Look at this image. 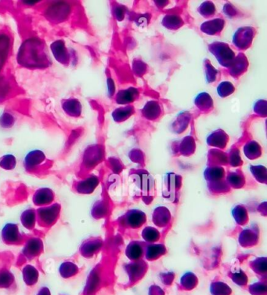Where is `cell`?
Wrapping results in <instances>:
<instances>
[{
  "label": "cell",
  "mask_w": 267,
  "mask_h": 295,
  "mask_svg": "<svg viewBox=\"0 0 267 295\" xmlns=\"http://www.w3.org/2000/svg\"><path fill=\"white\" fill-rule=\"evenodd\" d=\"M17 62L27 68H44L51 64L46 45L39 38L26 39L19 49Z\"/></svg>",
  "instance_id": "6da1fadb"
},
{
  "label": "cell",
  "mask_w": 267,
  "mask_h": 295,
  "mask_svg": "<svg viewBox=\"0 0 267 295\" xmlns=\"http://www.w3.org/2000/svg\"><path fill=\"white\" fill-rule=\"evenodd\" d=\"M61 206L58 204L52 205L50 206H46L38 210V222L43 226H50L53 225L59 217Z\"/></svg>",
  "instance_id": "7a4b0ae2"
},
{
  "label": "cell",
  "mask_w": 267,
  "mask_h": 295,
  "mask_svg": "<svg viewBox=\"0 0 267 295\" xmlns=\"http://www.w3.org/2000/svg\"><path fill=\"white\" fill-rule=\"evenodd\" d=\"M46 159V155L42 151H32L24 158L25 169L32 172L39 171L45 165Z\"/></svg>",
  "instance_id": "3957f363"
},
{
  "label": "cell",
  "mask_w": 267,
  "mask_h": 295,
  "mask_svg": "<svg viewBox=\"0 0 267 295\" xmlns=\"http://www.w3.org/2000/svg\"><path fill=\"white\" fill-rule=\"evenodd\" d=\"M2 238L6 244H19L22 240L20 231L15 224H7L2 231Z\"/></svg>",
  "instance_id": "277c9868"
},
{
  "label": "cell",
  "mask_w": 267,
  "mask_h": 295,
  "mask_svg": "<svg viewBox=\"0 0 267 295\" xmlns=\"http://www.w3.org/2000/svg\"><path fill=\"white\" fill-rule=\"evenodd\" d=\"M51 50L55 58L62 65L70 63V53L65 46V42L58 40L51 45Z\"/></svg>",
  "instance_id": "5b68a950"
},
{
  "label": "cell",
  "mask_w": 267,
  "mask_h": 295,
  "mask_svg": "<svg viewBox=\"0 0 267 295\" xmlns=\"http://www.w3.org/2000/svg\"><path fill=\"white\" fill-rule=\"evenodd\" d=\"M62 107L65 113L72 117H78L82 114V104L76 98L62 100Z\"/></svg>",
  "instance_id": "8992f818"
},
{
  "label": "cell",
  "mask_w": 267,
  "mask_h": 295,
  "mask_svg": "<svg viewBox=\"0 0 267 295\" xmlns=\"http://www.w3.org/2000/svg\"><path fill=\"white\" fill-rule=\"evenodd\" d=\"M54 199L53 191L49 189H40L35 193L33 202L36 206H47L50 204Z\"/></svg>",
  "instance_id": "52a82bcc"
},
{
  "label": "cell",
  "mask_w": 267,
  "mask_h": 295,
  "mask_svg": "<svg viewBox=\"0 0 267 295\" xmlns=\"http://www.w3.org/2000/svg\"><path fill=\"white\" fill-rule=\"evenodd\" d=\"M43 251V243L39 239H31L27 241L24 253L27 257L37 256Z\"/></svg>",
  "instance_id": "ba28073f"
},
{
  "label": "cell",
  "mask_w": 267,
  "mask_h": 295,
  "mask_svg": "<svg viewBox=\"0 0 267 295\" xmlns=\"http://www.w3.org/2000/svg\"><path fill=\"white\" fill-rule=\"evenodd\" d=\"M23 280L27 286H34L39 280V272L33 265H26L23 269Z\"/></svg>",
  "instance_id": "9c48e42d"
},
{
  "label": "cell",
  "mask_w": 267,
  "mask_h": 295,
  "mask_svg": "<svg viewBox=\"0 0 267 295\" xmlns=\"http://www.w3.org/2000/svg\"><path fill=\"white\" fill-rule=\"evenodd\" d=\"M59 273L62 278H72L78 273V266L72 261H65L61 264Z\"/></svg>",
  "instance_id": "30bf717a"
},
{
  "label": "cell",
  "mask_w": 267,
  "mask_h": 295,
  "mask_svg": "<svg viewBox=\"0 0 267 295\" xmlns=\"http://www.w3.org/2000/svg\"><path fill=\"white\" fill-rule=\"evenodd\" d=\"M21 220L24 227L28 229H33L35 227V224L36 222V212L32 209L25 210L21 215Z\"/></svg>",
  "instance_id": "8fae6325"
},
{
  "label": "cell",
  "mask_w": 267,
  "mask_h": 295,
  "mask_svg": "<svg viewBox=\"0 0 267 295\" xmlns=\"http://www.w3.org/2000/svg\"><path fill=\"white\" fill-rule=\"evenodd\" d=\"M17 166L15 156L11 154L5 155L0 158V167L6 171H12Z\"/></svg>",
  "instance_id": "7c38bea8"
},
{
  "label": "cell",
  "mask_w": 267,
  "mask_h": 295,
  "mask_svg": "<svg viewBox=\"0 0 267 295\" xmlns=\"http://www.w3.org/2000/svg\"><path fill=\"white\" fill-rule=\"evenodd\" d=\"M14 277L9 271L0 272V288L7 289L14 283Z\"/></svg>",
  "instance_id": "4fadbf2b"
},
{
  "label": "cell",
  "mask_w": 267,
  "mask_h": 295,
  "mask_svg": "<svg viewBox=\"0 0 267 295\" xmlns=\"http://www.w3.org/2000/svg\"><path fill=\"white\" fill-rule=\"evenodd\" d=\"M14 124V117L10 113H4L0 117V125L4 128H11Z\"/></svg>",
  "instance_id": "5bb4252c"
},
{
  "label": "cell",
  "mask_w": 267,
  "mask_h": 295,
  "mask_svg": "<svg viewBox=\"0 0 267 295\" xmlns=\"http://www.w3.org/2000/svg\"><path fill=\"white\" fill-rule=\"evenodd\" d=\"M36 295H51V293H50V290L48 287H43L39 290Z\"/></svg>",
  "instance_id": "9a60e30c"
}]
</instances>
